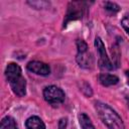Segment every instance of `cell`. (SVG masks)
Instances as JSON below:
<instances>
[{
    "mask_svg": "<svg viewBox=\"0 0 129 129\" xmlns=\"http://www.w3.org/2000/svg\"><path fill=\"white\" fill-rule=\"evenodd\" d=\"M5 75L13 93L18 97H23L26 93V81L21 75L20 67L14 62L8 63Z\"/></svg>",
    "mask_w": 129,
    "mask_h": 129,
    "instance_id": "obj_1",
    "label": "cell"
},
{
    "mask_svg": "<svg viewBox=\"0 0 129 129\" xmlns=\"http://www.w3.org/2000/svg\"><path fill=\"white\" fill-rule=\"evenodd\" d=\"M96 110L102 122L109 129H125L121 117L107 104L97 102Z\"/></svg>",
    "mask_w": 129,
    "mask_h": 129,
    "instance_id": "obj_2",
    "label": "cell"
},
{
    "mask_svg": "<svg viewBox=\"0 0 129 129\" xmlns=\"http://www.w3.org/2000/svg\"><path fill=\"white\" fill-rule=\"evenodd\" d=\"M45 101L51 105H57L64 101V93L56 86H48L43 90Z\"/></svg>",
    "mask_w": 129,
    "mask_h": 129,
    "instance_id": "obj_3",
    "label": "cell"
},
{
    "mask_svg": "<svg viewBox=\"0 0 129 129\" xmlns=\"http://www.w3.org/2000/svg\"><path fill=\"white\" fill-rule=\"evenodd\" d=\"M85 3L83 2H72L68 8V12L66 15V20L63 22L64 25L68 24V22L72 20H77L82 18L83 13H84V6Z\"/></svg>",
    "mask_w": 129,
    "mask_h": 129,
    "instance_id": "obj_4",
    "label": "cell"
},
{
    "mask_svg": "<svg viewBox=\"0 0 129 129\" xmlns=\"http://www.w3.org/2000/svg\"><path fill=\"white\" fill-rule=\"evenodd\" d=\"M95 46L98 49V52H99V55H100V58H99L100 67L102 69H105V70H113L114 66L110 61L109 57L107 56V53H106V50H105V45H104V43H103V41L101 40L100 37H97L95 39Z\"/></svg>",
    "mask_w": 129,
    "mask_h": 129,
    "instance_id": "obj_5",
    "label": "cell"
},
{
    "mask_svg": "<svg viewBox=\"0 0 129 129\" xmlns=\"http://www.w3.org/2000/svg\"><path fill=\"white\" fill-rule=\"evenodd\" d=\"M27 70L36 75H40V76H47L50 73V69H49L48 64H46L42 61H37V60L28 62Z\"/></svg>",
    "mask_w": 129,
    "mask_h": 129,
    "instance_id": "obj_6",
    "label": "cell"
},
{
    "mask_svg": "<svg viewBox=\"0 0 129 129\" xmlns=\"http://www.w3.org/2000/svg\"><path fill=\"white\" fill-rule=\"evenodd\" d=\"M77 61H78L80 67L85 68V69H89V68H92L94 59H93L92 54L87 50V51H84V52H78Z\"/></svg>",
    "mask_w": 129,
    "mask_h": 129,
    "instance_id": "obj_7",
    "label": "cell"
},
{
    "mask_svg": "<svg viewBox=\"0 0 129 129\" xmlns=\"http://www.w3.org/2000/svg\"><path fill=\"white\" fill-rule=\"evenodd\" d=\"M26 129H45V125L42 120L36 116L29 117L25 122Z\"/></svg>",
    "mask_w": 129,
    "mask_h": 129,
    "instance_id": "obj_8",
    "label": "cell"
},
{
    "mask_svg": "<svg viewBox=\"0 0 129 129\" xmlns=\"http://www.w3.org/2000/svg\"><path fill=\"white\" fill-rule=\"evenodd\" d=\"M99 81L100 83L105 86V87H109V86H113L116 85L119 82L118 77L114 76V75H110V74H101L99 76Z\"/></svg>",
    "mask_w": 129,
    "mask_h": 129,
    "instance_id": "obj_9",
    "label": "cell"
},
{
    "mask_svg": "<svg viewBox=\"0 0 129 129\" xmlns=\"http://www.w3.org/2000/svg\"><path fill=\"white\" fill-rule=\"evenodd\" d=\"M79 122H80V125H81L82 129H95V127L92 124L90 118L85 113L79 114Z\"/></svg>",
    "mask_w": 129,
    "mask_h": 129,
    "instance_id": "obj_10",
    "label": "cell"
},
{
    "mask_svg": "<svg viewBox=\"0 0 129 129\" xmlns=\"http://www.w3.org/2000/svg\"><path fill=\"white\" fill-rule=\"evenodd\" d=\"M0 129H17V124L12 117L6 116L1 121Z\"/></svg>",
    "mask_w": 129,
    "mask_h": 129,
    "instance_id": "obj_11",
    "label": "cell"
},
{
    "mask_svg": "<svg viewBox=\"0 0 129 129\" xmlns=\"http://www.w3.org/2000/svg\"><path fill=\"white\" fill-rule=\"evenodd\" d=\"M104 7H105L106 10H108V11H110V12H113V13L118 12V11L120 10L119 5H117V4L114 3V2H109V1H107V2L104 3Z\"/></svg>",
    "mask_w": 129,
    "mask_h": 129,
    "instance_id": "obj_12",
    "label": "cell"
},
{
    "mask_svg": "<svg viewBox=\"0 0 129 129\" xmlns=\"http://www.w3.org/2000/svg\"><path fill=\"white\" fill-rule=\"evenodd\" d=\"M77 48L78 52H84L88 50V45L84 40H77Z\"/></svg>",
    "mask_w": 129,
    "mask_h": 129,
    "instance_id": "obj_13",
    "label": "cell"
},
{
    "mask_svg": "<svg viewBox=\"0 0 129 129\" xmlns=\"http://www.w3.org/2000/svg\"><path fill=\"white\" fill-rule=\"evenodd\" d=\"M121 24H122L123 28L125 29V31L127 32V34L129 35V15H126V16L122 19Z\"/></svg>",
    "mask_w": 129,
    "mask_h": 129,
    "instance_id": "obj_14",
    "label": "cell"
},
{
    "mask_svg": "<svg viewBox=\"0 0 129 129\" xmlns=\"http://www.w3.org/2000/svg\"><path fill=\"white\" fill-rule=\"evenodd\" d=\"M85 90H87L88 96H92V89H91L90 85L87 84V83H83V85L81 86V91L82 92H85Z\"/></svg>",
    "mask_w": 129,
    "mask_h": 129,
    "instance_id": "obj_15",
    "label": "cell"
},
{
    "mask_svg": "<svg viewBox=\"0 0 129 129\" xmlns=\"http://www.w3.org/2000/svg\"><path fill=\"white\" fill-rule=\"evenodd\" d=\"M58 129H67V118H61L58 121Z\"/></svg>",
    "mask_w": 129,
    "mask_h": 129,
    "instance_id": "obj_16",
    "label": "cell"
},
{
    "mask_svg": "<svg viewBox=\"0 0 129 129\" xmlns=\"http://www.w3.org/2000/svg\"><path fill=\"white\" fill-rule=\"evenodd\" d=\"M125 75H126V78H127V84L129 85V71H126Z\"/></svg>",
    "mask_w": 129,
    "mask_h": 129,
    "instance_id": "obj_17",
    "label": "cell"
}]
</instances>
